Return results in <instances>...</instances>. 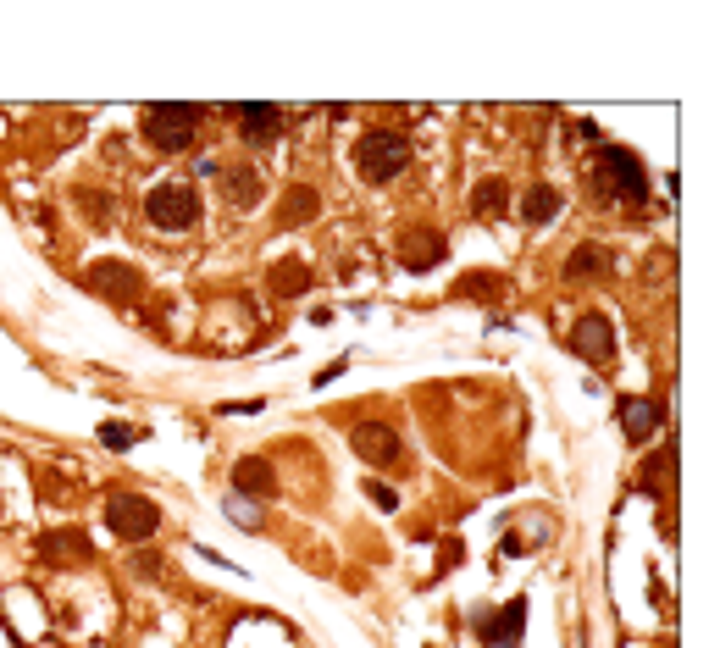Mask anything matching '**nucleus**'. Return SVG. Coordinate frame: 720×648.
I'll list each match as a JSON object with an SVG mask.
<instances>
[{
	"label": "nucleus",
	"instance_id": "1",
	"mask_svg": "<svg viewBox=\"0 0 720 648\" xmlns=\"http://www.w3.org/2000/svg\"><path fill=\"white\" fill-rule=\"evenodd\" d=\"M593 172H599V189L610 194V200H621V205H648V167H643V156L637 150H626V144H604L599 150V161H593Z\"/></svg>",
	"mask_w": 720,
	"mask_h": 648
},
{
	"label": "nucleus",
	"instance_id": "2",
	"mask_svg": "<svg viewBox=\"0 0 720 648\" xmlns=\"http://www.w3.org/2000/svg\"><path fill=\"white\" fill-rule=\"evenodd\" d=\"M410 167V139L399 128H366L355 139V172L366 183H394Z\"/></svg>",
	"mask_w": 720,
	"mask_h": 648
},
{
	"label": "nucleus",
	"instance_id": "3",
	"mask_svg": "<svg viewBox=\"0 0 720 648\" xmlns=\"http://www.w3.org/2000/svg\"><path fill=\"white\" fill-rule=\"evenodd\" d=\"M200 122H205V106H144L139 111L144 139L156 150H167V156H178V150H189L200 139Z\"/></svg>",
	"mask_w": 720,
	"mask_h": 648
},
{
	"label": "nucleus",
	"instance_id": "4",
	"mask_svg": "<svg viewBox=\"0 0 720 648\" xmlns=\"http://www.w3.org/2000/svg\"><path fill=\"white\" fill-rule=\"evenodd\" d=\"M144 216H150V228H161V233H189L205 216L200 189H194V183H156V189L144 194Z\"/></svg>",
	"mask_w": 720,
	"mask_h": 648
},
{
	"label": "nucleus",
	"instance_id": "5",
	"mask_svg": "<svg viewBox=\"0 0 720 648\" xmlns=\"http://www.w3.org/2000/svg\"><path fill=\"white\" fill-rule=\"evenodd\" d=\"M106 527L117 543H150L161 532V504L144 493H111L106 499Z\"/></svg>",
	"mask_w": 720,
	"mask_h": 648
},
{
	"label": "nucleus",
	"instance_id": "6",
	"mask_svg": "<svg viewBox=\"0 0 720 648\" xmlns=\"http://www.w3.org/2000/svg\"><path fill=\"white\" fill-rule=\"evenodd\" d=\"M571 355L588 366H610L615 360V322L604 311H582L571 322Z\"/></svg>",
	"mask_w": 720,
	"mask_h": 648
},
{
	"label": "nucleus",
	"instance_id": "7",
	"mask_svg": "<svg viewBox=\"0 0 720 648\" xmlns=\"http://www.w3.org/2000/svg\"><path fill=\"white\" fill-rule=\"evenodd\" d=\"M89 288H95V294H106V300H117V305H139L144 277H139V266L117 261V255H100V261L89 266Z\"/></svg>",
	"mask_w": 720,
	"mask_h": 648
},
{
	"label": "nucleus",
	"instance_id": "8",
	"mask_svg": "<svg viewBox=\"0 0 720 648\" xmlns=\"http://www.w3.org/2000/svg\"><path fill=\"white\" fill-rule=\"evenodd\" d=\"M615 416H621V427H626L632 444H654L660 427H665V399H654V394H621V399H615Z\"/></svg>",
	"mask_w": 720,
	"mask_h": 648
},
{
	"label": "nucleus",
	"instance_id": "9",
	"mask_svg": "<svg viewBox=\"0 0 720 648\" xmlns=\"http://www.w3.org/2000/svg\"><path fill=\"white\" fill-rule=\"evenodd\" d=\"M349 449H355L366 466H399V455H405V444H399V432L383 427V421H360L355 432H349Z\"/></svg>",
	"mask_w": 720,
	"mask_h": 648
},
{
	"label": "nucleus",
	"instance_id": "10",
	"mask_svg": "<svg viewBox=\"0 0 720 648\" xmlns=\"http://www.w3.org/2000/svg\"><path fill=\"white\" fill-rule=\"evenodd\" d=\"M449 255V239L438 228H405L399 233V266L405 272H432Z\"/></svg>",
	"mask_w": 720,
	"mask_h": 648
},
{
	"label": "nucleus",
	"instance_id": "11",
	"mask_svg": "<svg viewBox=\"0 0 720 648\" xmlns=\"http://www.w3.org/2000/svg\"><path fill=\"white\" fill-rule=\"evenodd\" d=\"M228 117L239 122L244 144H272L277 133H283V111L277 106H228Z\"/></svg>",
	"mask_w": 720,
	"mask_h": 648
},
{
	"label": "nucleus",
	"instance_id": "12",
	"mask_svg": "<svg viewBox=\"0 0 720 648\" xmlns=\"http://www.w3.org/2000/svg\"><path fill=\"white\" fill-rule=\"evenodd\" d=\"M521 626H527V599H510L504 610H493V621H477V637L488 648H516Z\"/></svg>",
	"mask_w": 720,
	"mask_h": 648
},
{
	"label": "nucleus",
	"instance_id": "13",
	"mask_svg": "<svg viewBox=\"0 0 720 648\" xmlns=\"http://www.w3.org/2000/svg\"><path fill=\"white\" fill-rule=\"evenodd\" d=\"M233 493L239 499H272L277 493V471H272V460H261V455H244L239 466H233Z\"/></svg>",
	"mask_w": 720,
	"mask_h": 648
},
{
	"label": "nucleus",
	"instance_id": "14",
	"mask_svg": "<svg viewBox=\"0 0 720 648\" xmlns=\"http://www.w3.org/2000/svg\"><path fill=\"white\" fill-rule=\"evenodd\" d=\"M216 178H222V194H228V205H239V211H250V205L266 194V178H261V167H255V161H239V167H222Z\"/></svg>",
	"mask_w": 720,
	"mask_h": 648
},
{
	"label": "nucleus",
	"instance_id": "15",
	"mask_svg": "<svg viewBox=\"0 0 720 648\" xmlns=\"http://www.w3.org/2000/svg\"><path fill=\"white\" fill-rule=\"evenodd\" d=\"M316 216H322V194H316L311 183H294V189L277 200V228H305Z\"/></svg>",
	"mask_w": 720,
	"mask_h": 648
},
{
	"label": "nucleus",
	"instance_id": "16",
	"mask_svg": "<svg viewBox=\"0 0 720 648\" xmlns=\"http://www.w3.org/2000/svg\"><path fill=\"white\" fill-rule=\"evenodd\" d=\"M604 272H610V250L604 244H576L571 261H565V283H593Z\"/></svg>",
	"mask_w": 720,
	"mask_h": 648
},
{
	"label": "nucleus",
	"instance_id": "17",
	"mask_svg": "<svg viewBox=\"0 0 720 648\" xmlns=\"http://www.w3.org/2000/svg\"><path fill=\"white\" fill-rule=\"evenodd\" d=\"M34 549H39V560H50V565H56V560H89V538H84L78 527H67V532H45V538H39Z\"/></svg>",
	"mask_w": 720,
	"mask_h": 648
},
{
	"label": "nucleus",
	"instance_id": "18",
	"mask_svg": "<svg viewBox=\"0 0 720 648\" xmlns=\"http://www.w3.org/2000/svg\"><path fill=\"white\" fill-rule=\"evenodd\" d=\"M471 211L488 216V222L510 216V183H504V178H482L477 189H471Z\"/></svg>",
	"mask_w": 720,
	"mask_h": 648
},
{
	"label": "nucleus",
	"instance_id": "19",
	"mask_svg": "<svg viewBox=\"0 0 720 648\" xmlns=\"http://www.w3.org/2000/svg\"><path fill=\"white\" fill-rule=\"evenodd\" d=\"M554 211H560V189H554V183H532V189L521 194V222H527V228H543Z\"/></svg>",
	"mask_w": 720,
	"mask_h": 648
},
{
	"label": "nucleus",
	"instance_id": "20",
	"mask_svg": "<svg viewBox=\"0 0 720 648\" xmlns=\"http://www.w3.org/2000/svg\"><path fill=\"white\" fill-rule=\"evenodd\" d=\"M311 288V266L305 261H277L272 266V294L277 300H294V294H305Z\"/></svg>",
	"mask_w": 720,
	"mask_h": 648
},
{
	"label": "nucleus",
	"instance_id": "21",
	"mask_svg": "<svg viewBox=\"0 0 720 648\" xmlns=\"http://www.w3.org/2000/svg\"><path fill=\"white\" fill-rule=\"evenodd\" d=\"M671 471H676V444H660V455H654V460H643L637 482H643L648 493H665V488H671Z\"/></svg>",
	"mask_w": 720,
	"mask_h": 648
},
{
	"label": "nucleus",
	"instance_id": "22",
	"mask_svg": "<svg viewBox=\"0 0 720 648\" xmlns=\"http://www.w3.org/2000/svg\"><path fill=\"white\" fill-rule=\"evenodd\" d=\"M72 200H78V205H84V211H89V222H95V228H111V216H117V200H111V194L78 189V194H72Z\"/></svg>",
	"mask_w": 720,
	"mask_h": 648
},
{
	"label": "nucleus",
	"instance_id": "23",
	"mask_svg": "<svg viewBox=\"0 0 720 648\" xmlns=\"http://www.w3.org/2000/svg\"><path fill=\"white\" fill-rule=\"evenodd\" d=\"M100 444L106 449H133L139 444V427H128V421H106V427H100Z\"/></svg>",
	"mask_w": 720,
	"mask_h": 648
},
{
	"label": "nucleus",
	"instance_id": "24",
	"mask_svg": "<svg viewBox=\"0 0 720 648\" xmlns=\"http://www.w3.org/2000/svg\"><path fill=\"white\" fill-rule=\"evenodd\" d=\"M228 516L239 521L244 532H261V504H250V499H239V493H233L228 499Z\"/></svg>",
	"mask_w": 720,
	"mask_h": 648
},
{
	"label": "nucleus",
	"instance_id": "25",
	"mask_svg": "<svg viewBox=\"0 0 720 648\" xmlns=\"http://www.w3.org/2000/svg\"><path fill=\"white\" fill-rule=\"evenodd\" d=\"M455 294H460V300H466V294H482V300H493V294H499V277H460Z\"/></svg>",
	"mask_w": 720,
	"mask_h": 648
},
{
	"label": "nucleus",
	"instance_id": "26",
	"mask_svg": "<svg viewBox=\"0 0 720 648\" xmlns=\"http://www.w3.org/2000/svg\"><path fill=\"white\" fill-rule=\"evenodd\" d=\"M366 499H372V504H377V510H388V516H394V510H399V493H394V488H388V482H377V477H372V482H366Z\"/></svg>",
	"mask_w": 720,
	"mask_h": 648
},
{
	"label": "nucleus",
	"instance_id": "27",
	"mask_svg": "<svg viewBox=\"0 0 720 648\" xmlns=\"http://www.w3.org/2000/svg\"><path fill=\"white\" fill-rule=\"evenodd\" d=\"M344 366H349V360H333V366H322V372H316V388L338 383V377H344Z\"/></svg>",
	"mask_w": 720,
	"mask_h": 648
}]
</instances>
